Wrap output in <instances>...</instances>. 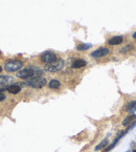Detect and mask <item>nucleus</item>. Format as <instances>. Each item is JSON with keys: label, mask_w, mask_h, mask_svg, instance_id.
I'll use <instances>...</instances> for the list:
<instances>
[{"label": "nucleus", "mask_w": 136, "mask_h": 152, "mask_svg": "<svg viewBox=\"0 0 136 152\" xmlns=\"http://www.w3.org/2000/svg\"><path fill=\"white\" fill-rule=\"evenodd\" d=\"M44 73V70L42 68H40L39 66H35V65H29V66L24 67V68H21L17 73V77L19 79L22 80H27L29 78H33V77H38V76H43Z\"/></svg>", "instance_id": "1"}, {"label": "nucleus", "mask_w": 136, "mask_h": 152, "mask_svg": "<svg viewBox=\"0 0 136 152\" xmlns=\"http://www.w3.org/2000/svg\"><path fill=\"white\" fill-rule=\"evenodd\" d=\"M24 84L30 88L33 89H40L43 88L44 86L47 84V81L43 76H38V77H33V78H29V79L25 80Z\"/></svg>", "instance_id": "2"}, {"label": "nucleus", "mask_w": 136, "mask_h": 152, "mask_svg": "<svg viewBox=\"0 0 136 152\" xmlns=\"http://www.w3.org/2000/svg\"><path fill=\"white\" fill-rule=\"evenodd\" d=\"M23 67V62L18 59H12V60L6 61L4 64V68L6 73H18L19 70Z\"/></svg>", "instance_id": "3"}, {"label": "nucleus", "mask_w": 136, "mask_h": 152, "mask_svg": "<svg viewBox=\"0 0 136 152\" xmlns=\"http://www.w3.org/2000/svg\"><path fill=\"white\" fill-rule=\"evenodd\" d=\"M63 67H64V60H62V59H57V60L52 62V63L45 64L44 69H45L46 71H48V73H58V71L62 70Z\"/></svg>", "instance_id": "4"}, {"label": "nucleus", "mask_w": 136, "mask_h": 152, "mask_svg": "<svg viewBox=\"0 0 136 152\" xmlns=\"http://www.w3.org/2000/svg\"><path fill=\"white\" fill-rule=\"evenodd\" d=\"M57 59H58L57 55L54 52H50V50H46V52H44L42 55L40 56V60L45 64L52 63V62L56 61Z\"/></svg>", "instance_id": "5"}, {"label": "nucleus", "mask_w": 136, "mask_h": 152, "mask_svg": "<svg viewBox=\"0 0 136 152\" xmlns=\"http://www.w3.org/2000/svg\"><path fill=\"white\" fill-rule=\"evenodd\" d=\"M128 132H129V130H128V129H126L125 131H121V132H119V133L117 134V137H116L114 139V141H113V142H112V143L110 144V145H108V146L106 147V149H105V152H110V151H111V150L113 149V148H114V147L116 146V145H117V143L119 142V140H121V137H124L125 135H126V134L128 133Z\"/></svg>", "instance_id": "6"}, {"label": "nucleus", "mask_w": 136, "mask_h": 152, "mask_svg": "<svg viewBox=\"0 0 136 152\" xmlns=\"http://www.w3.org/2000/svg\"><path fill=\"white\" fill-rule=\"evenodd\" d=\"M109 48L108 47H100V48L95 49L94 52H91V57L94 59H98V58H103L105 56H107L109 54Z\"/></svg>", "instance_id": "7"}, {"label": "nucleus", "mask_w": 136, "mask_h": 152, "mask_svg": "<svg viewBox=\"0 0 136 152\" xmlns=\"http://www.w3.org/2000/svg\"><path fill=\"white\" fill-rule=\"evenodd\" d=\"M6 91L11 94H18L21 91V85L18 83H13L6 87Z\"/></svg>", "instance_id": "8"}, {"label": "nucleus", "mask_w": 136, "mask_h": 152, "mask_svg": "<svg viewBox=\"0 0 136 152\" xmlns=\"http://www.w3.org/2000/svg\"><path fill=\"white\" fill-rule=\"evenodd\" d=\"M87 65V62H86V60H84V59H74V60L72 61V63H71V67L72 68H74V69H79V68H83V67H85Z\"/></svg>", "instance_id": "9"}, {"label": "nucleus", "mask_w": 136, "mask_h": 152, "mask_svg": "<svg viewBox=\"0 0 136 152\" xmlns=\"http://www.w3.org/2000/svg\"><path fill=\"white\" fill-rule=\"evenodd\" d=\"M124 42V37L123 36H115L112 37L108 40V44L109 45H119Z\"/></svg>", "instance_id": "10"}, {"label": "nucleus", "mask_w": 136, "mask_h": 152, "mask_svg": "<svg viewBox=\"0 0 136 152\" xmlns=\"http://www.w3.org/2000/svg\"><path fill=\"white\" fill-rule=\"evenodd\" d=\"M125 111H127L129 113H134L136 111V101H130L129 103H127L126 107H125Z\"/></svg>", "instance_id": "11"}, {"label": "nucleus", "mask_w": 136, "mask_h": 152, "mask_svg": "<svg viewBox=\"0 0 136 152\" xmlns=\"http://www.w3.org/2000/svg\"><path fill=\"white\" fill-rule=\"evenodd\" d=\"M135 120H136V114L135 113H131L130 116H128L126 119H124V121H123V126H124V127H128V126L132 124Z\"/></svg>", "instance_id": "12"}, {"label": "nucleus", "mask_w": 136, "mask_h": 152, "mask_svg": "<svg viewBox=\"0 0 136 152\" xmlns=\"http://www.w3.org/2000/svg\"><path fill=\"white\" fill-rule=\"evenodd\" d=\"M109 145V140H108V137H106V139H104L102 142H100L98 145H97L96 147H95V151H100V150H104L105 148H106L107 146Z\"/></svg>", "instance_id": "13"}, {"label": "nucleus", "mask_w": 136, "mask_h": 152, "mask_svg": "<svg viewBox=\"0 0 136 152\" xmlns=\"http://www.w3.org/2000/svg\"><path fill=\"white\" fill-rule=\"evenodd\" d=\"M13 77L9 76H0V85H7L11 82H13Z\"/></svg>", "instance_id": "14"}, {"label": "nucleus", "mask_w": 136, "mask_h": 152, "mask_svg": "<svg viewBox=\"0 0 136 152\" xmlns=\"http://www.w3.org/2000/svg\"><path fill=\"white\" fill-rule=\"evenodd\" d=\"M48 87L50 89H58L61 87V82L59 80L52 79L48 82Z\"/></svg>", "instance_id": "15"}, {"label": "nucleus", "mask_w": 136, "mask_h": 152, "mask_svg": "<svg viewBox=\"0 0 136 152\" xmlns=\"http://www.w3.org/2000/svg\"><path fill=\"white\" fill-rule=\"evenodd\" d=\"M91 44L89 43H80L76 45V50L79 52H84V50H87V49H90L91 48Z\"/></svg>", "instance_id": "16"}, {"label": "nucleus", "mask_w": 136, "mask_h": 152, "mask_svg": "<svg viewBox=\"0 0 136 152\" xmlns=\"http://www.w3.org/2000/svg\"><path fill=\"white\" fill-rule=\"evenodd\" d=\"M133 48H134V46L132 45V44H127V45H125L124 47H121V48L119 49V52H121V54H127V52H131Z\"/></svg>", "instance_id": "17"}, {"label": "nucleus", "mask_w": 136, "mask_h": 152, "mask_svg": "<svg viewBox=\"0 0 136 152\" xmlns=\"http://www.w3.org/2000/svg\"><path fill=\"white\" fill-rule=\"evenodd\" d=\"M5 94L4 93H0V102H2V101L5 100Z\"/></svg>", "instance_id": "18"}, {"label": "nucleus", "mask_w": 136, "mask_h": 152, "mask_svg": "<svg viewBox=\"0 0 136 152\" xmlns=\"http://www.w3.org/2000/svg\"><path fill=\"white\" fill-rule=\"evenodd\" d=\"M132 37H133L134 39H135V40H136V32H135V33H134V34H133V35H132Z\"/></svg>", "instance_id": "19"}, {"label": "nucleus", "mask_w": 136, "mask_h": 152, "mask_svg": "<svg viewBox=\"0 0 136 152\" xmlns=\"http://www.w3.org/2000/svg\"><path fill=\"white\" fill-rule=\"evenodd\" d=\"M3 70V68H2V66H0V73H1V71H2Z\"/></svg>", "instance_id": "20"}, {"label": "nucleus", "mask_w": 136, "mask_h": 152, "mask_svg": "<svg viewBox=\"0 0 136 152\" xmlns=\"http://www.w3.org/2000/svg\"><path fill=\"white\" fill-rule=\"evenodd\" d=\"M133 152H136V149H135V150H134V151H133Z\"/></svg>", "instance_id": "21"}, {"label": "nucleus", "mask_w": 136, "mask_h": 152, "mask_svg": "<svg viewBox=\"0 0 136 152\" xmlns=\"http://www.w3.org/2000/svg\"><path fill=\"white\" fill-rule=\"evenodd\" d=\"M126 152H129V151H126Z\"/></svg>", "instance_id": "22"}]
</instances>
